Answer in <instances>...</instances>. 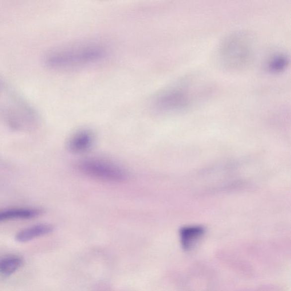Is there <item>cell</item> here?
<instances>
[{
	"label": "cell",
	"mask_w": 291,
	"mask_h": 291,
	"mask_svg": "<svg viewBox=\"0 0 291 291\" xmlns=\"http://www.w3.org/2000/svg\"><path fill=\"white\" fill-rule=\"evenodd\" d=\"M54 230V226L49 223H39L19 231L15 235L17 241L25 243L49 234Z\"/></svg>",
	"instance_id": "cell-7"
},
{
	"label": "cell",
	"mask_w": 291,
	"mask_h": 291,
	"mask_svg": "<svg viewBox=\"0 0 291 291\" xmlns=\"http://www.w3.org/2000/svg\"><path fill=\"white\" fill-rule=\"evenodd\" d=\"M255 39L247 31H237L223 39L218 50L219 64L228 70L246 69L254 60Z\"/></svg>",
	"instance_id": "cell-3"
},
{
	"label": "cell",
	"mask_w": 291,
	"mask_h": 291,
	"mask_svg": "<svg viewBox=\"0 0 291 291\" xmlns=\"http://www.w3.org/2000/svg\"><path fill=\"white\" fill-rule=\"evenodd\" d=\"M108 54L100 42H82L59 47L47 54L45 64L55 70H69L97 64Z\"/></svg>",
	"instance_id": "cell-1"
},
{
	"label": "cell",
	"mask_w": 291,
	"mask_h": 291,
	"mask_svg": "<svg viewBox=\"0 0 291 291\" xmlns=\"http://www.w3.org/2000/svg\"><path fill=\"white\" fill-rule=\"evenodd\" d=\"M21 257L16 255H9L0 258V274L10 275L18 270L22 265Z\"/></svg>",
	"instance_id": "cell-9"
},
{
	"label": "cell",
	"mask_w": 291,
	"mask_h": 291,
	"mask_svg": "<svg viewBox=\"0 0 291 291\" xmlns=\"http://www.w3.org/2000/svg\"><path fill=\"white\" fill-rule=\"evenodd\" d=\"M289 63V59L286 54H275L267 61L266 68L271 73H281L287 68Z\"/></svg>",
	"instance_id": "cell-10"
},
{
	"label": "cell",
	"mask_w": 291,
	"mask_h": 291,
	"mask_svg": "<svg viewBox=\"0 0 291 291\" xmlns=\"http://www.w3.org/2000/svg\"><path fill=\"white\" fill-rule=\"evenodd\" d=\"M77 170L82 174L93 179L109 182H122L128 178V174L117 164L97 159L80 161L77 165Z\"/></svg>",
	"instance_id": "cell-4"
},
{
	"label": "cell",
	"mask_w": 291,
	"mask_h": 291,
	"mask_svg": "<svg viewBox=\"0 0 291 291\" xmlns=\"http://www.w3.org/2000/svg\"><path fill=\"white\" fill-rule=\"evenodd\" d=\"M43 210L35 208H11L0 210V222L13 219H29L39 217Z\"/></svg>",
	"instance_id": "cell-6"
},
{
	"label": "cell",
	"mask_w": 291,
	"mask_h": 291,
	"mask_svg": "<svg viewBox=\"0 0 291 291\" xmlns=\"http://www.w3.org/2000/svg\"><path fill=\"white\" fill-rule=\"evenodd\" d=\"M94 141L95 138L91 131L89 130H81L71 137L67 147L71 152L82 154L92 148Z\"/></svg>",
	"instance_id": "cell-5"
},
{
	"label": "cell",
	"mask_w": 291,
	"mask_h": 291,
	"mask_svg": "<svg viewBox=\"0 0 291 291\" xmlns=\"http://www.w3.org/2000/svg\"><path fill=\"white\" fill-rule=\"evenodd\" d=\"M194 82L193 79L182 80L161 90L152 99V109L160 113H172L190 108L206 92Z\"/></svg>",
	"instance_id": "cell-2"
},
{
	"label": "cell",
	"mask_w": 291,
	"mask_h": 291,
	"mask_svg": "<svg viewBox=\"0 0 291 291\" xmlns=\"http://www.w3.org/2000/svg\"><path fill=\"white\" fill-rule=\"evenodd\" d=\"M204 234V229L200 226L183 227L180 232L181 243L183 249L191 250L200 241Z\"/></svg>",
	"instance_id": "cell-8"
}]
</instances>
